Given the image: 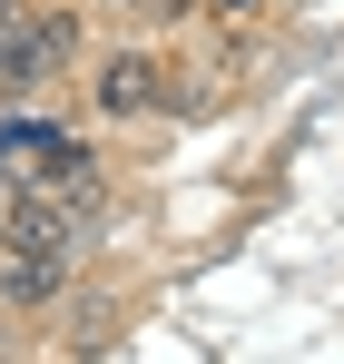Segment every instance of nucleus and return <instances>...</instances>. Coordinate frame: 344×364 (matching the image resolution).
Listing matches in <instances>:
<instances>
[{"mask_svg": "<svg viewBox=\"0 0 344 364\" xmlns=\"http://www.w3.org/2000/svg\"><path fill=\"white\" fill-rule=\"evenodd\" d=\"M79 30H89V10L79 0H20V20H10V40H0V89L10 99H30V89H50L59 69L79 60Z\"/></svg>", "mask_w": 344, "mask_h": 364, "instance_id": "nucleus-1", "label": "nucleus"}, {"mask_svg": "<svg viewBox=\"0 0 344 364\" xmlns=\"http://www.w3.org/2000/svg\"><path fill=\"white\" fill-rule=\"evenodd\" d=\"M79 10H197V0H79Z\"/></svg>", "mask_w": 344, "mask_h": 364, "instance_id": "nucleus-4", "label": "nucleus"}, {"mask_svg": "<svg viewBox=\"0 0 344 364\" xmlns=\"http://www.w3.org/2000/svg\"><path fill=\"white\" fill-rule=\"evenodd\" d=\"M59 296H69V266H59V256L0 246V305H10V315H50Z\"/></svg>", "mask_w": 344, "mask_h": 364, "instance_id": "nucleus-3", "label": "nucleus"}, {"mask_svg": "<svg viewBox=\"0 0 344 364\" xmlns=\"http://www.w3.org/2000/svg\"><path fill=\"white\" fill-rule=\"evenodd\" d=\"M89 109H99L109 128L158 119V109H168V60H158V50H109L99 79H89Z\"/></svg>", "mask_w": 344, "mask_h": 364, "instance_id": "nucleus-2", "label": "nucleus"}]
</instances>
